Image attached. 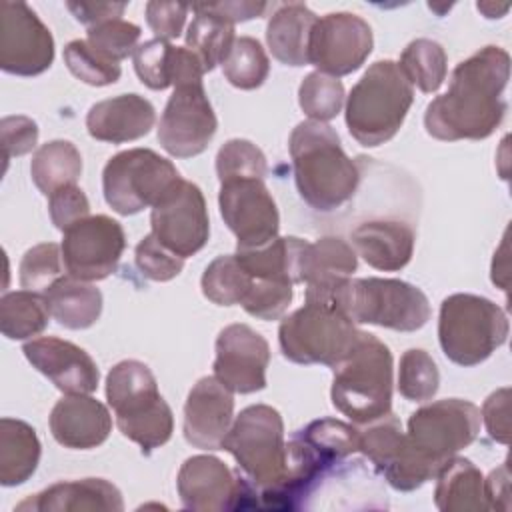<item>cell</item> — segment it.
Returning <instances> with one entry per match:
<instances>
[{"label": "cell", "instance_id": "ffe728a7", "mask_svg": "<svg viewBox=\"0 0 512 512\" xmlns=\"http://www.w3.org/2000/svg\"><path fill=\"white\" fill-rule=\"evenodd\" d=\"M234 420L232 392L214 376L200 378L184 404L182 432L200 450H222V440Z\"/></svg>", "mask_w": 512, "mask_h": 512}, {"label": "cell", "instance_id": "2e32d148", "mask_svg": "<svg viewBox=\"0 0 512 512\" xmlns=\"http://www.w3.org/2000/svg\"><path fill=\"white\" fill-rule=\"evenodd\" d=\"M54 38L24 2L0 4V68L16 76H38L52 66Z\"/></svg>", "mask_w": 512, "mask_h": 512}, {"label": "cell", "instance_id": "52a82bcc", "mask_svg": "<svg viewBox=\"0 0 512 512\" xmlns=\"http://www.w3.org/2000/svg\"><path fill=\"white\" fill-rule=\"evenodd\" d=\"M328 302L354 324H374L398 332L420 330L430 320L426 294L396 278H348Z\"/></svg>", "mask_w": 512, "mask_h": 512}, {"label": "cell", "instance_id": "7bdbcfd3", "mask_svg": "<svg viewBox=\"0 0 512 512\" xmlns=\"http://www.w3.org/2000/svg\"><path fill=\"white\" fill-rule=\"evenodd\" d=\"M64 62L68 70L84 84L108 86L120 78V64L96 52L88 40H72L64 46Z\"/></svg>", "mask_w": 512, "mask_h": 512}, {"label": "cell", "instance_id": "83f0119b", "mask_svg": "<svg viewBox=\"0 0 512 512\" xmlns=\"http://www.w3.org/2000/svg\"><path fill=\"white\" fill-rule=\"evenodd\" d=\"M306 240L296 236H276L274 240L256 248H236V260L252 278L282 280L302 284L300 266Z\"/></svg>", "mask_w": 512, "mask_h": 512}, {"label": "cell", "instance_id": "3957f363", "mask_svg": "<svg viewBox=\"0 0 512 512\" xmlns=\"http://www.w3.org/2000/svg\"><path fill=\"white\" fill-rule=\"evenodd\" d=\"M288 148L296 190L310 208L334 212L356 194L360 170L332 126L304 120L292 130Z\"/></svg>", "mask_w": 512, "mask_h": 512}, {"label": "cell", "instance_id": "60d3db41", "mask_svg": "<svg viewBox=\"0 0 512 512\" xmlns=\"http://www.w3.org/2000/svg\"><path fill=\"white\" fill-rule=\"evenodd\" d=\"M20 286L44 294L58 278L64 276L62 248L54 242H42L24 252L20 260Z\"/></svg>", "mask_w": 512, "mask_h": 512}, {"label": "cell", "instance_id": "f5cc1de1", "mask_svg": "<svg viewBox=\"0 0 512 512\" xmlns=\"http://www.w3.org/2000/svg\"><path fill=\"white\" fill-rule=\"evenodd\" d=\"M66 8L74 14V18L88 28L98 26L108 20H116L124 14V2H66Z\"/></svg>", "mask_w": 512, "mask_h": 512}, {"label": "cell", "instance_id": "7c38bea8", "mask_svg": "<svg viewBox=\"0 0 512 512\" xmlns=\"http://www.w3.org/2000/svg\"><path fill=\"white\" fill-rule=\"evenodd\" d=\"M60 248L68 276L96 282L116 272L126 248V236L120 222L106 214H96L86 216L64 230Z\"/></svg>", "mask_w": 512, "mask_h": 512}, {"label": "cell", "instance_id": "8fae6325", "mask_svg": "<svg viewBox=\"0 0 512 512\" xmlns=\"http://www.w3.org/2000/svg\"><path fill=\"white\" fill-rule=\"evenodd\" d=\"M182 180L176 166L150 148H130L114 154L102 170L106 204L132 216L156 206Z\"/></svg>", "mask_w": 512, "mask_h": 512}, {"label": "cell", "instance_id": "9a60e30c", "mask_svg": "<svg viewBox=\"0 0 512 512\" xmlns=\"http://www.w3.org/2000/svg\"><path fill=\"white\" fill-rule=\"evenodd\" d=\"M374 46L372 28L352 12H330L316 20L310 44L308 62L318 72L340 78L356 72Z\"/></svg>", "mask_w": 512, "mask_h": 512}, {"label": "cell", "instance_id": "db71d44e", "mask_svg": "<svg viewBox=\"0 0 512 512\" xmlns=\"http://www.w3.org/2000/svg\"><path fill=\"white\" fill-rule=\"evenodd\" d=\"M194 8L216 14L230 24L252 20L268 10L266 2H218V4H194Z\"/></svg>", "mask_w": 512, "mask_h": 512}, {"label": "cell", "instance_id": "5b68a950", "mask_svg": "<svg viewBox=\"0 0 512 512\" xmlns=\"http://www.w3.org/2000/svg\"><path fill=\"white\" fill-rule=\"evenodd\" d=\"M106 400L118 430L136 442L142 454L164 446L174 430V416L158 392L152 370L140 360H122L106 376Z\"/></svg>", "mask_w": 512, "mask_h": 512}, {"label": "cell", "instance_id": "6da1fadb", "mask_svg": "<svg viewBox=\"0 0 512 512\" xmlns=\"http://www.w3.org/2000/svg\"><path fill=\"white\" fill-rule=\"evenodd\" d=\"M508 78L510 54L500 46H484L462 60L448 90L426 106V132L442 142L488 138L506 114Z\"/></svg>", "mask_w": 512, "mask_h": 512}, {"label": "cell", "instance_id": "681fc988", "mask_svg": "<svg viewBox=\"0 0 512 512\" xmlns=\"http://www.w3.org/2000/svg\"><path fill=\"white\" fill-rule=\"evenodd\" d=\"M0 134L4 164L14 156L28 154L38 144V124L28 116H4L0 122Z\"/></svg>", "mask_w": 512, "mask_h": 512}, {"label": "cell", "instance_id": "b9f144b4", "mask_svg": "<svg viewBox=\"0 0 512 512\" xmlns=\"http://www.w3.org/2000/svg\"><path fill=\"white\" fill-rule=\"evenodd\" d=\"M268 172L264 152L244 138H232L224 142L216 154V174L218 180L232 178H260L264 180Z\"/></svg>", "mask_w": 512, "mask_h": 512}, {"label": "cell", "instance_id": "ba28073f", "mask_svg": "<svg viewBox=\"0 0 512 512\" xmlns=\"http://www.w3.org/2000/svg\"><path fill=\"white\" fill-rule=\"evenodd\" d=\"M506 312L492 300L476 294H452L442 300L438 342L444 356L464 368L492 356L508 338Z\"/></svg>", "mask_w": 512, "mask_h": 512}, {"label": "cell", "instance_id": "30bf717a", "mask_svg": "<svg viewBox=\"0 0 512 512\" xmlns=\"http://www.w3.org/2000/svg\"><path fill=\"white\" fill-rule=\"evenodd\" d=\"M360 332L332 302L306 300L280 322L278 344L282 356L294 364L334 368L354 348Z\"/></svg>", "mask_w": 512, "mask_h": 512}, {"label": "cell", "instance_id": "7402d4cb", "mask_svg": "<svg viewBox=\"0 0 512 512\" xmlns=\"http://www.w3.org/2000/svg\"><path fill=\"white\" fill-rule=\"evenodd\" d=\"M54 440L70 450H90L106 442L112 430L108 408L88 394H66L50 412Z\"/></svg>", "mask_w": 512, "mask_h": 512}, {"label": "cell", "instance_id": "8d00e7d4", "mask_svg": "<svg viewBox=\"0 0 512 512\" xmlns=\"http://www.w3.org/2000/svg\"><path fill=\"white\" fill-rule=\"evenodd\" d=\"M268 72L270 60L262 44L252 36L234 38L226 58L222 60L224 78L240 90H254L264 84Z\"/></svg>", "mask_w": 512, "mask_h": 512}, {"label": "cell", "instance_id": "11a10c76", "mask_svg": "<svg viewBox=\"0 0 512 512\" xmlns=\"http://www.w3.org/2000/svg\"><path fill=\"white\" fill-rule=\"evenodd\" d=\"M484 494L488 508L492 510H508L510 508V472H508V460L492 470L488 478L484 480Z\"/></svg>", "mask_w": 512, "mask_h": 512}, {"label": "cell", "instance_id": "bcb514c9", "mask_svg": "<svg viewBox=\"0 0 512 512\" xmlns=\"http://www.w3.org/2000/svg\"><path fill=\"white\" fill-rule=\"evenodd\" d=\"M170 48L172 44L166 40H146L138 44L132 54L134 70L142 84L152 90H164L172 86L170 80Z\"/></svg>", "mask_w": 512, "mask_h": 512}, {"label": "cell", "instance_id": "277c9868", "mask_svg": "<svg viewBox=\"0 0 512 512\" xmlns=\"http://www.w3.org/2000/svg\"><path fill=\"white\" fill-rule=\"evenodd\" d=\"M412 100L414 88L400 66L392 60H378L346 98V128L358 144L380 146L402 128Z\"/></svg>", "mask_w": 512, "mask_h": 512}, {"label": "cell", "instance_id": "8992f818", "mask_svg": "<svg viewBox=\"0 0 512 512\" xmlns=\"http://www.w3.org/2000/svg\"><path fill=\"white\" fill-rule=\"evenodd\" d=\"M334 408L356 424L372 422L392 406V354L374 334L360 332L354 348L332 368Z\"/></svg>", "mask_w": 512, "mask_h": 512}, {"label": "cell", "instance_id": "d590c367", "mask_svg": "<svg viewBox=\"0 0 512 512\" xmlns=\"http://www.w3.org/2000/svg\"><path fill=\"white\" fill-rule=\"evenodd\" d=\"M254 278L240 266L234 254L214 258L200 280L202 294L218 306H234L244 300Z\"/></svg>", "mask_w": 512, "mask_h": 512}, {"label": "cell", "instance_id": "ee69618b", "mask_svg": "<svg viewBox=\"0 0 512 512\" xmlns=\"http://www.w3.org/2000/svg\"><path fill=\"white\" fill-rule=\"evenodd\" d=\"M140 26L116 18L88 28V44L112 62H120L134 54L140 40Z\"/></svg>", "mask_w": 512, "mask_h": 512}, {"label": "cell", "instance_id": "d6986e66", "mask_svg": "<svg viewBox=\"0 0 512 512\" xmlns=\"http://www.w3.org/2000/svg\"><path fill=\"white\" fill-rule=\"evenodd\" d=\"M26 360L64 394H92L98 388L100 372L92 356L62 338H32L22 346Z\"/></svg>", "mask_w": 512, "mask_h": 512}, {"label": "cell", "instance_id": "f1b7e54d", "mask_svg": "<svg viewBox=\"0 0 512 512\" xmlns=\"http://www.w3.org/2000/svg\"><path fill=\"white\" fill-rule=\"evenodd\" d=\"M434 504L442 512L490 510L484 494V476L468 460L452 456L436 474Z\"/></svg>", "mask_w": 512, "mask_h": 512}, {"label": "cell", "instance_id": "e575fe53", "mask_svg": "<svg viewBox=\"0 0 512 512\" xmlns=\"http://www.w3.org/2000/svg\"><path fill=\"white\" fill-rule=\"evenodd\" d=\"M398 66L412 86H418L424 94H432L446 78L448 58L436 40L416 38L402 50Z\"/></svg>", "mask_w": 512, "mask_h": 512}, {"label": "cell", "instance_id": "ab89813d", "mask_svg": "<svg viewBox=\"0 0 512 512\" xmlns=\"http://www.w3.org/2000/svg\"><path fill=\"white\" fill-rule=\"evenodd\" d=\"M440 372L426 350L410 348L400 358L398 392L410 402H426L438 392Z\"/></svg>", "mask_w": 512, "mask_h": 512}, {"label": "cell", "instance_id": "d6a6232c", "mask_svg": "<svg viewBox=\"0 0 512 512\" xmlns=\"http://www.w3.org/2000/svg\"><path fill=\"white\" fill-rule=\"evenodd\" d=\"M50 310L44 294L30 290L6 292L0 300V330L8 340L38 336L48 326Z\"/></svg>", "mask_w": 512, "mask_h": 512}, {"label": "cell", "instance_id": "816d5d0a", "mask_svg": "<svg viewBox=\"0 0 512 512\" xmlns=\"http://www.w3.org/2000/svg\"><path fill=\"white\" fill-rule=\"evenodd\" d=\"M508 400H510V388H500L486 398L480 412V418L486 424L488 436L500 444H508L510 440Z\"/></svg>", "mask_w": 512, "mask_h": 512}, {"label": "cell", "instance_id": "9c48e42d", "mask_svg": "<svg viewBox=\"0 0 512 512\" xmlns=\"http://www.w3.org/2000/svg\"><path fill=\"white\" fill-rule=\"evenodd\" d=\"M222 450L230 452L238 468L258 490V498L274 492L286 474L284 422L276 408L268 404L246 406L222 440Z\"/></svg>", "mask_w": 512, "mask_h": 512}, {"label": "cell", "instance_id": "f546056e", "mask_svg": "<svg viewBox=\"0 0 512 512\" xmlns=\"http://www.w3.org/2000/svg\"><path fill=\"white\" fill-rule=\"evenodd\" d=\"M50 316L68 330H84L102 314V292L90 282L72 276L58 278L44 292Z\"/></svg>", "mask_w": 512, "mask_h": 512}, {"label": "cell", "instance_id": "1f68e13d", "mask_svg": "<svg viewBox=\"0 0 512 512\" xmlns=\"http://www.w3.org/2000/svg\"><path fill=\"white\" fill-rule=\"evenodd\" d=\"M82 174V156L68 140H50L42 144L30 162V176L36 188L50 196L56 190L76 184Z\"/></svg>", "mask_w": 512, "mask_h": 512}, {"label": "cell", "instance_id": "44dd1931", "mask_svg": "<svg viewBox=\"0 0 512 512\" xmlns=\"http://www.w3.org/2000/svg\"><path fill=\"white\" fill-rule=\"evenodd\" d=\"M176 488L186 510L222 512L234 510L238 498V474L216 456L198 454L178 470Z\"/></svg>", "mask_w": 512, "mask_h": 512}, {"label": "cell", "instance_id": "ac0fdd59", "mask_svg": "<svg viewBox=\"0 0 512 512\" xmlns=\"http://www.w3.org/2000/svg\"><path fill=\"white\" fill-rule=\"evenodd\" d=\"M214 378L230 392L252 394L266 388L270 346L248 324H230L216 338Z\"/></svg>", "mask_w": 512, "mask_h": 512}, {"label": "cell", "instance_id": "7dc6e473", "mask_svg": "<svg viewBox=\"0 0 512 512\" xmlns=\"http://www.w3.org/2000/svg\"><path fill=\"white\" fill-rule=\"evenodd\" d=\"M134 260L142 276L154 282H168L176 278L184 268V258L168 250L152 232L138 242Z\"/></svg>", "mask_w": 512, "mask_h": 512}, {"label": "cell", "instance_id": "f907efd6", "mask_svg": "<svg viewBox=\"0 0 512 512\" xmlns=\"http://www.w3.org/2000/svg\"><path fill=\"white\" fill-rule=\"evenodd\" d=\"M188 6L178 2H148L146 4V22L158 40H172L182 34L186 24Z\"/></svg>", "mask_w": 512, "mask_h": 512}, {"label": "cell", "instance_id": "f35d334b", "mask_svg": "<svg viewBox=\"0 0 512 512\" xmlns=\"http://www.w3.org/2000/svg\"><path fill=\"white\" fill-rule=\"evenodd\" d=\"M298 104L302 112L314 122H328L336 118L344 104V86L338 78L310 72L298 88Z\"/></svg>", "mask_w": 512, "mask_h": 512}, {"label": "cell", "instance_id": "4fadbf2b", "mask_svg": "<svg viewBox=\"0 0 512 512\" xmlns=\"http://www.w3.org/2000/svg\"><path fill=\"white\" fill-rule=\"evenodd\" d=\"M218 128L202 82L174 86L158 124V142L174 158L202 154Z\"/></svg>", "mask_w": 512, "mask_h": 512}, {"label": "cell", "instance_id": "5bb4252c", "mask_svg": "<svg viewBox=\"0 0 512 512\" xmlns=\"http://www.w3.org/2000/svg\"><path fill=\"white\" fill-rule=\"evenodd\" d=\"M218 206L224 224L236 236V248H256L278 236L276 202L260 178H232L220 182Z\"/></svg>", "mask_w": 512, "mask_h": 512}, {"label": "cell", "instance_id": "4316f807", "mask_svg": "<svg viewBox=\"0 0 512 512\" xmlns=\"http://www.w3.org/2000/svg\"><path fill=\"white\" fill-rule=\"evenodd\" d=\"M316 14L300 2L282 4L268 20L266 42L272 56L286 66H306Z\"/></svg>", "mask_w": 512, "mask_h": 512}, {"label": "cell", "instance_id": "d4e9b609", "mask_svg": "<svg viewBox=\"0 0 512 512\" xmlns=\"http://www.w3.org/2000/svg\"><path fill=\"white\" fill-rule=\"evenodd\" d=\"M16 510L38 512H80V510H124L120 490L104 478H84L72 482H56L42 492L26 498Z\"/></svg>", "mask_w": 512, "mask_h": 512}, {"label": "cell", "instance_id": "4dcf8cb0", "mask_svg": "<svg viewBox=\"0 0 512 512\" xmlns=\"http://www.w3.org/2000/svg\"><path fill=\"white\" fill-rule=\"evenodd\" d=\"M40 440L36 430L16 418L0 420V484H24L38 468Z\"/></svg>", "mask_w": 512, "mask_h": 512}, {"label": "cell", "instance_id": "f6af8a7d", "mask_svg": "<svg viewBox=\"0 0 512 512\" xmlns=\"http://www.w3.org/2000/svg\"><path fill=\"white\" fill-rule=\"evenodd\" d=\"M292 284L282 280L254 278L248 294L240 302L242 308L258 320H278L292 302Z\"/></svg>", "mask_w": 512, "mask_h": 512}, {"label": "cell", "instance_id": "484cf974", "mask_svg": "<svg viewBox=\"0 0 512 512\" xmlns=\"http://www.w3.org/2000/svg\"><path fill=\"white\" fill-rule=\"evenodd\" d=\"M362 260L382 272L402 270L414 254V230L400 220H368L350 234Z\"/></svg>", "mask_w": 512, "mask_h": 512}, {"label": "cell", "instance_id": "cb8c5ba5", "mask_svg": "<svg viewBox=\"0 0 512 512\" xmlns=\"http://www.w3.org/2000/svg\"><path fill=\"white\" fill-rule=\"evenodd\" d=\"M356 250L342 238L324 236L308 242L302 254L300 278L306 284V300L328 302L332 292L356 272Z\"/></svg>", "mask_w": 512, "mask_h": 512}, {"label": "cell", "instance_id": "74e56055", "mask_svg": "<svg viewBox=\"0 0 512 512\" xmlns=\"http://www.w3.org/2000/svg\"><path fill=\"white\" fill-rule=\"evenodd\" d=\"M358 428V452H362L382 474L396 462L404 446L400 420L388 412Z\"/></svg>", "mask_w": 512, "mask_h": 512}, {"label": "cell", "instance_id": "7a4b0ae2", "mask_svg": "<svg viewBox=\"0 0 512 512\" xmlns=\"http://www.w3.org/2000/svg\"><path fill=\"white\" fill-rule=\"evenodd\" d=\"M480 432V408L468 400L446 398L418 408L408 418V432L396 462L384 472L388 484L412 492L436 478L438 470L470 446Z\"/></svg>", "mask_w": 512, "mask_h": 512}, {"label": "cell", "instance_id": "e0dca14e", "mask_svg": "<svg viewBox=\"0 0 512 512\" xmlns=\"http://www.w3.org/2000/svg\"><path fill=\"white\" fill-rule=\"evenodd\" d=\"M152 234L180 258L200 252L210 236L208 208L202 190L180 180L150 212Z\"/></svg>", "mask_w": 512, "mask_h": 512}, {"label": "cell", "instance_id": "c3c4849f", "mask_svg": "<svg viewBox=\"0 0 512 512\" xmlns=\"http://www.w3.org/2000/svg\"><path fill=\"white\" fill-rule=\"evenodd\" d=\"M48 212L52 224L64 232L78 220L90 216V204L82 188L70 184L48 196Z\"/></svg>", "mask_w": 512, "mask_h": 512}, {"label": "cell", "instance_id": "603a6c76", "mask_svg": "<svg viewBox=\"0 0 512 512\" xmlns=\"http://www.w3.org/2000/svg\"><path fill=\"white\" fill-rule=\"evenodd\" d=\"M156 122L154 106L140 94H120L96 102L86 114L88 134L100 142H132L150 132Z\"/></svg>", "mask_w": 512, "mask_h": 512}, {"label": "cell", "instance_id": "836d02e7", "mask_svg": "<svg viewBox=\"0 0 512 512\" xmlns=\"http://www.w3.org/2000/svg\"><path fill=\"white\" fill-rule=\"evenodd\" d=\"M192 10L196 12V16L186 32V48L198 56L204 72H210L216 68V64H222L228 54L236 38L234 24L194 6Z\"/></svg>", "mask_w": 512, "mask_h": 512}]
</instances>
